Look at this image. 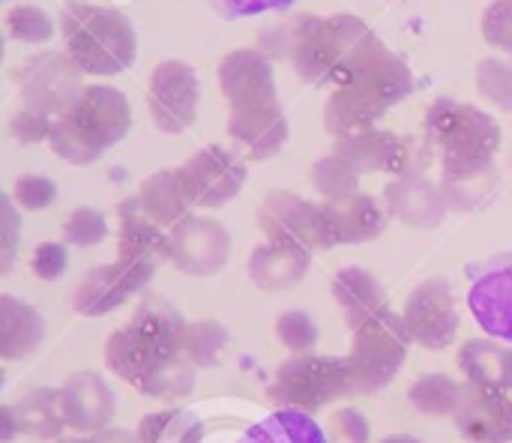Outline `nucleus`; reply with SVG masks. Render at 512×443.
<instances>
[{"mask_svg": "<svg viewBox=\"0 0 512 443\" xmlns=\"http://www.w3.org/2000/svg\"><path fill=\"white\" fill-rule=\"evenodd\" d=\"M186 318L162 297H147L126 327L105 342V366L150 399L177 402L195 390V366L186 360Z\"/></svg>", "mask_w": 512, "mask_h": 443, "instance_id": "obj_1", "label": "nucleus"}, {"mask_svg": "<svg viewBox=\"0 0 512 443\" xmlns=\"http://www.w3.org/2000/svg\"><path fill=\"white\" fill-rule=\"evenodd\" d=\"M132 126L129 99L117 87L90 84L75 102L51 120L48 144L69 165H93L108 147L126 138Z\"/></svg>", "mask_w": 512, "mask_h": 443, "instance_id": "obj_2", "label": "nucleus"}, {"mask_svg": "<svg viewBox=\"0 0 512 443\" xmlns=\"http://www.w3.org/2000/svg\"><path fill=\"white\" fill-rule=\"evenodd\" d=\"M60 36L66 54L84 75H117L135 63L138 39L132 21L111 9L84 0L66 3L60 12Z\"/></svg>", "mask_w": 512, "mask_h": 443, "instance_id": "obj_3", "label": "nucleus"}, {"mask_svg": "<svg viewBox=\"0 0 512 443\" xmlns=\"http://www.w3.org/2000/svg\"><path fill=\"white\" fill-rule=\"evenodd\" d=\"M369 33H372V27L351 12H336V15L300 12V15H294L288 63L294 66V72L303 84L333 87L339 66L345 63L351 48Z\"/></svg>", "mask_w": 512, "mask_h": 443, "instance_id": "obj_4", "label": "nucleus"}, {"mask_svg": "<svg viewBox=\"0 0 512 443\" xmlns=\"http://www.w3.org/2000/svg\"><path fill=\"white\" fill-rule=\"evenodd\" d=\"M423 135L435 147L441 165H471L495 159L501 147L498 120L453 96H438L423 117Z\"/></svg>", "mask_w": 512, "mask_h": 443, "instance_id": "obj_5", "label": "nucleus"}, {"mask_svg": "<svg viewBox=\"0 0 512 443\" xmlns=\"http://www.w3.org/2000/svg\"><path fill=\"white\" fill-rule=\"evenodd\" d=\"M264 396L276 411H300L315 417L324 408L351 399L354 390L342 357L309 351V354H291L276 369Z\"/></svg>", "mask_w": 512, "mask_h": 443, "instance_id": "obj_6", "label": "nucleus"}, {"mask_svg": "<svg viewBox=\"0 0 512 443\" xmlns=\"http://www.w3.org/2000/svg\"><path fill=\"white\" fill-rule=\"evenodd\" d=\"M411 336L402 324V315L384 309L351 330V351L345 357V369L351 378L354 396H375L396 381L402 372Z\"/></svg>", "mask_w": 512, "mask_h": 443, "instance_id": "obj_7", "label": "nucleus"}, {"mask_svg": "<svg viewBox=\"0 0 512 443\" xmlns=\"http://www.w3.org/2000/svg\"><path fill=\"white\" fill-rule=\"evenodd\" d=\"M333 87H351L390 111L414 93L417 81L411 66L393 48H387L381 36L369 33L351 48V54L336 72Z\"/></svg>", "mask_w": 512, "mask_h": 443, "instance_id": "obj_8", "label": "nucleus"}, {"mask_svg": "<svg viewBox=\"0 0 512 443\" xmlns=\"http://www.w3.org/2000/svg\"><path fill=\"white\" fill-rule=\"evenodd\" d=\"M258 228L270 243L297 246L312 255L333 249L327 240L321 204H312L288 189H273L264 195L258 207Z\"/></svg>", "mask_w": 512, "mask_h": 443, "instance_id": "obj_9", "label": "nucleus"}, {"mask_svg": "<svg viewBox=\"0 0 512 443\" xmlns=\"http://www.w3.org/2000/svg\"><path fill=\"white\" fill-rule=\"evenodd\" d=\"M177 171H180V180L186 186L192 207H201V210H216L234 201L243 192L246 174H249L243 156H237L234 150L222 144L201 147Z\"/></svg>", "mask_w": 512, "mask_h": 443, "instance_id": "obj_10", "label": "nucleus"}, {"mask_svg": "<svg viewBox=\"0 0 512 443\" xmlns=\"http://www.w3.org/2000/svg\"><path fill=\"white\" fill-rule=\"evenodd\" d=\"M231 258V234L210 216H186L168 228V261L192 279H210L225 270Z\"/></svg>", "mask_w": 512, "mask_h": 443, "instance_id": "obj_11", "label": "nucleus"}, {"mask_svg": "<svg viewBox=\"0 0 512 443\" xmlns=\"http://www.w3.org/2000/svg\"><path fill=\"white\" fill-rule=\"evenodd\" d=\"M81 75L84 72L78 69V63L63 51H45L27 57V63L18 72V90L24 108H33L54 120L84 90Z\"/></svg>", "mask_w": 512, "mask_h": 443, "instance_id": "obj_12", "label": "nucleus"}, {"mask_svg": "<svg viewBox=\"0 0 512 443\" xmlns=\"http://www.w3.org/2000/svg\"><path fill=\"white\" fill-rule=\"evenodd\" d=\"M402 324L414 345L426 351H447L459 336V306L447 279L420 282L402 309Z\"/></svg>", "mask_w": 512, "mask_h": 443, "instance_id": "obj_13", "label": "nucleus"}, {"mask_svg": "<svg viewBox=\"0 0 512 443\" xmlns=\"http://www.w3.org/2000/svg\"><path fill=\"white\" fill-rule=\"evenodd\" d=\"M201 105V84L189 63L183 60H162L150 72L147 87V108L153 117V126L165 135L186 132Z\"/></svg>", "mask_w": 512, "mask_h": 443, "instance_id": "obj_14", "label": "nucleus"}, {"mask_svg": "<svg viewBox=\"0 0 512 443\" xmlns=\"http://www.w3.org/2000/svg\"><path fill=\"white\" fill-rule=\"evenodd\" d=\"M468 309L489 339L512 345V252L471 267Z\"/></svg>", "mask_w": 512, "mask_h": 443, "instance_id": "obj_15", "label": "nucleus"}, {"mask_svg": "<svg viewBox=\"0 0 512 443\" xmlns=\"http://www.w3.org/2000/svg\"><path fill=\"white\" fill-rule=\"evenodd\" d=\"M153 273H156L153 267L126 264V261L99 264L75 288L72 309L84 318H105L120 306H126L135 294H141L150 285Z\"/></svg>", "mask_w": 512, "mask_h": 443, "instance_id": "obj_16", "label": "nucleus"}, {"mask_svg": "<svg viewBox=\"0 0 512 443\" xmlns=\"http://www.w3.org/2000/svg\"><path fill=\"white\" fill-rule=\"evenodd\" d=\"M228 135L252 162H264V159L279 156L282 147L288 144V135H291V126H288V117H285L279 96L261 99V102L231 105Z\"/></svg>", "mask_w": 512, "mask_h": 443, "instance_id": "obj_17", "label": "nucleus"}, {"mask_svg": "<svg viewBox=\"0 0 512 443\" xmlns=\"http://www.w3.org/2000/svg\"><path fill=\"white\" fill-rule=\"evenodd\" d=\"M384 210L390 219L417 228V231H435L450 216L447 198L441 186L429 174H408L393 177L381 192Z\"/></svg>", "mask_w": 512, "mask_h": 443, "instance_id": "obj_18", "label": "nucleus"}, {"mask_svg": "<svg viewBox=\"0 0 512 443\" xmlns=\"http://www.w3.org/2000/svg\"><path fill=\"white\" fill-rule=\"evenodd\" d=\"M453 426L471 443H512V396L462 381Z\"/></svg>", "mask_w": 512, "mask_h": 443, "instance_id": "obj_19", "label": "nucleus"}, {"mask_svg": "<svg viewBox=\"0 0 512 443\" xmlns=\"http://www.w3.org/2000/svg\"><path fill=\"white\" fill-rule=\"evenodd\" d=\"M57 390H60V411L66 429H72L75 435H93L114 423L117 396L102 375L75 372Z\"/></svg>", "mask_w": 512, "mask_h": 443, "instance_id": "obj_20", "label": "nucleus"}, {"mask_svg": "<svg viewBox=\"0 0 512 443\" xmlns=\"http://www.w3.org/2000/svg\"><path fill=\"white\" fill-rule=\"evenodd\" d=\"M321 213H324V228H327V240L333 249L372 243L387 231V222H390L384 201L366 192H357L342 201H321Z\"/></svg>", "mask_w": 512, "mask_h": 443, "instance_id": "obj_21", "label": "nucleus"}, {"mask_svg": "<svg viewBox=\"0 0 512 443\" xmlns=\"http://www.w3.org/2000/svg\"><path fill=\"white\" fill-rule=\"evenodd\" d=\"M219 90L228 99V105H243V102H261V99H276V75L273 63L258 51V48H237L219 60L216 69Z\"/></svg>", "mask_w": 512, "mask_h": 443, "instance_id": "obj_22", "label": "nucleus"}, {"mask_svg": "<svg viewBox=\"0 0 512 443\" xmlns=\"http://www.w3.org/2000/svg\"><path fill=\"white\" fill-rule=\"evenodd\" d=\"M309 267H312V252L267 240L249 255L246 273L258 291L276 294V291H288V288L300 285L306 279Z\"/></svg>", "mask_w": 512, "mask_h": 443, "instance_id": "obj_23", "label": "nucleus"}, {"mask_svg": "<svg viewBox=\"0 0 512 443\" xmlns=\"http://www.w3.org/2000/svg\"><path fill=\"white\" fill-rule=\"evenodd\" d=\"M498 168L495 159L471 165H441V192L450 213H477L498 195Z\"/></svg>", "mask_w": 512, "mask_h": 443, "instance_id": "obj_24", "label": "nucleus"}, {"mask_svg": "<svg viewBox=\"0 0 512 443\" xmlns=\"http://www.w3.org/2000/svg\"><path fill=\"white\" fill-rule=\"evenodd\" d=\"M120 243H117V261L126 264H141V267H159L162 261H168V234L153 225L141 207H138V195L126 198L120 207Z\"/></svg>", "mask_w": 512, "mask_h": 443, "instance_id": "obj_25", "label": "nucleus"}, {"mask_svg": "<svg viewBox=\"0 0 512 443\" xmlns=\"http://www.w3.org/2000/svg\"><path fill=\"white\" fill-rule=\"evenodd\" d=\"M456 366L474 387L512 396V345L498 339H471L459 348Z\"/></svg>", "mask_w": 512, "mask_h": 443, "instance_id": "obj_26", "label": "nucleus"}, {"mask_svg": "<svg viewBox=\"0 0 512 443\" xmlns=\"http://www.w3.org/2000/svg\"><path fill=\"white\" fill-rule=\"evenodd\" d=\"M333 300L342 309L348 330H354L363 321H369L372 315L390 309L384 285L378 282L375 273H369L363 267H342L333 276Z\"/></svg>", "mask_w": 512, "mask_h": 443, "instance_id": "obj_27", "label": "nucleus"}, {"mask_svg": "<svg viewBox=\"0 0 512 443\" xmlns=\"http://www.w3.org/2000/svg\"><path fill=\"white\" fill-rule=\"evenodd\" d=\"M45 339V318L30 303L0 294V360H24Z\"/></svg>", "mask_w": 512, "mask_h": 443, "instance_id": "obj_28", "label": "nucleus"}, {"mask_svg": "<svg viewBox=\"0 0 512 443\" xmlns=\"http://www.w3.org/2000/svg\"><path fill=\"white\" fill-rule=\"evenodd\" d=\"M138 207L159 228H174L180 219H186L192 210V201L186 195L180 171L165 168V171L150 174L138 189Z\"/></svg>", "mask_w": 512, "mask_h": 443, "instance_id": "obj_29", "label": "nucleus"}, {"mask_svg": "<svg viewBox=\"0 0 512 443\" xmlns=\"http://www.w3.org/2000/svg\"><path fill=\"white\" fill-rule=\"evenodd\" d=\"M396 135L387 129H363L345 138H336L333 153L348 162L360 177L366 174H393V153H396Z\"/></svg>", "mask_w": 512, "mask_h": 443, "instance_id": "obj_30", "label": "nucleus"}, {"mask_svg": "<svg viewBox=\"0 0 512 443\" xmlns=\"http://www.w3.org/2000/svg\"><path fill=\"white\" fill-rule=\"evenodd\" d=\"M384 114H387V108H381L369 96H363L351 87H333V93L327 96V105H324V129L336 141V138L378 126V120Z\"/></svg>", "mask_w": 512, "mask_h": 443, "instance_id": "obj_31", "label": "nucleus"}, {"mask_svg": "<svg viewBox=\"0 0 512 443\" xmlns=\"http://www.w3.org/2000/svg\"><path fill=\"white\" fill-rule=\"evenodd\" d=\"M12 408H15L21 435L51 443L57 441V438H63L66 420H63V411H60V390L36 387L27 396H21Z\"/></svg>", "mask_w": 512, "mask_h": 443, "instance_id": "obj_32", "label": "nucleus"}, {"mask_svg": "<svg viewBox=\"0 0 512 443\" xmlns=\"http://www.w3.org/2000/svg\"><path fill=\"white\" fill-rule=\"evenodd\" d=\"M240 443H330L327 432L315 423L312 414L300 411H273L261 423L249 426Z\"/></svg>", "mask_w": 512, "mask_h": 443, "instance_id": "obj_33", "label": "nucleus"}, {"mask_svg": "<svg viewBox=\"0 0 512 443\" xmlns=\"http://www.w3.org/2000/svg\"><path fill=\"white\" fill-rule=\"evenodd\" d=\"M462 399V381L447 372H426L408 387V405L423 417H453Z\"/></svg>", "mask_w": 512, "mask_h": 443, "instance_id": "obj_34", "label": "nucleus"}, {"mask_svg": "<svg viewBox=\"0 0 512 443\" xmlns=\"http://www.w3.org/2000/svg\"><path fill=\"white\" fill-rule=\"evenodd\" d=\"M228 330L219 324V321H189L186 324V336H183V351H186V360L195 366V369H213L222 363V354L228 351Z\"/></svg>", "mask_w": 512, "mask_h": 443, "instance_id": "obj_35", "label": "nucleus"}, {"mask_svg": "<svg viewBox=\"0 0 512 443\" xmlns=\"http://www.w3.org/2000/svg\"><path fill=\"white\" fill-rule=\"evenodd\" d=\"M309 183L321 195V201H342V198H351L360 192V174L348 162H342L336 153L321 156L312 165Z\"/></svg>", "mask_w": 512, "mask_h": 443, "instance_id": "obj_36", "label": "nucleus"}, {"mask_svg": "<svg viewBox=\"0 0 512 443\" xmlns=\"http://www.w3.org/2000/svg\"><path fill=\"white\" fill-rule=\"evenodd\" d=\"M477 90L486 102L512 114V60L507 57H483L474 69Z\"/></svg>", "mask_w": 512, "mask_h": 443, "instance_id": "obj_37", "label": "nucleus"}, {"mask_svg": "<svg viewBox=\"0 0 512 443\" xmlns=\"http://www.w3.org/2000/svg\"><path fill=\"white\" fill-rule=\"evenodd\" d=\"M276 339L291 351V354H309L315 351L318 339H321V330L315 324V318L303 309H291V312H282L276 318Z\"/></svg>", "mask_w": 512, "mask_h": 443, "instance_id": "obj_38", "label": "nucleus"}, {"mask_svg": "<svg viewBox=\"0 0 512 443\" xmlns=\"http://www.w3.org/2000/svg\"><path fill=\"white\" fill-rule=\"evenodd\" d=\"M105 234H108V222H105V216L99 213V210H93V207H78V210H72V216L63 222V240L69 243V246H96V243H102L105 240Z\"/></svg>", "mask_w": 512, "mask_h": 443, "instance_id": "obj_39", "label": "nucleus"}, {"mask_svg": "<svg viewBox=\"0 0 512 443\" xmlns=\"http://www.w3.org/2000/svg\"><path fill=\"white\" fill-rule=\"evenodd\" d=\"M6 27H9V36L21 39V42H48L51 33H54V24L51 18L39 9V6H15L9 15H6Z\"/></svg>", "mask_w": 512, "mask_h": 443, "instance_id": "obj_40", "label": "nucleus"}, {"mask_svg": "<svg viewBox=\"0 0 512 443\" xmlns=\"http://www.w3.org/2000/svg\"><path fill=\"white\" fill-rule=\"evenodd\" d=\"M483 39L512 60V0H492L480 21Z\"/></svg>", "mask_w": 512, "mask_h": 443, "instance_id": "obj_41", "label": "nucleus"}, {"mask_svg": "<svg viewBox=\"0 0 512 443\" xmlns=\"http://www.w3.org/2000/svg\"><path fill=\"white\" fill-rule=\"evenodd\" d=\"M57 198V186L51 177H42V174H21L12 186V201L15 207L27 210V213H36V210H45L51 207Z\"/></svg>", "mask_w": 512, "mask_h": 443, "instance_id": "obj_42", "label": "nucleus"}, {"mask_svg": "<svg viewBox=\"0 0 512 443\" xmlns=\"http://www.w3.org/2000/svg\"><path fill=\"white\" fill-rule=\"evenodd\" d=\"M327 441L330 443H369L372 441V426L369 420L351 408V405H342L330 414V423H327Z\"/></svg>", "mask_w": 512, "mask_h": 443, "instance_id": "obj_43", "label": "nucleus"}, {"mask_svg": "<svg viewBox=\"0 0 512 443\" xmlns=\"http://www.w3.org/2000/svg\"><path fill=\"white\" fill-rule=\"evenodd\" d=\"M18 240H21V216L12 198L0 195V276H6L15 267L18 258Z\"/></svg>", "mask_w": 512, "mask_h": 443, "instance_id": "obj_44", "label": "nucleus"}, {"mask_svg": "<svg viewBox=\"0 0 512 443\" xmlns=\"http://www.w3.org/2000/svg\"><path fill=\"white\" fill-rule=\"evenodd\" d=\"M66 267H69V252L63 243H39L30 258V270L42 282H57L66 273Z\"/></svg>", "mask_w": 512, "mask_h": 443, "instance_id": "obj_45", "label": "nucleus"}, {"mask_svg": "<svg viewBox=\"0 0 512 443\" xmlns=\"http://www.w3.org/2000/svg\"><path fill=\"white\" fill-rule=\"evenodd\" d=\"M48 129H51V117L33 111V108H18L9 120V132L15 141L21 144H39L48 141Z\"/></svg>", "mask_w": 512, "mask_h": 443, "instance_id": "obj_46", "label": "nucleus"}, {"mask_svg": "<svg viewBox=\"0 0 512 443\" xmlns=\"http://www.w3.org/2000/svg\"><path fill=\"white\" fill-rule=\"evenodd\" d=\"M294 3L297 0H213V6L222 18H249V15H261V12H285Z\"/></svg>", "mask_w": 512, "mask_h": 443, "instance_id": "obj_47", "label": "nucleus"}, {"mask_svg": "<svg viewBox=\"0 0 512 443\" xmlns=\"http://www.w3.org/2000/svg\"><path fill=\"white\" fill-rule=\"evenodd\" d=\"M54 443H141L138 441V432H129V429H102V432H93V435H78V438H57Z\"/></svg>", "mask_w": 512, "mask_h": 443, "instance_id": "obj_48", "label": "nucleus"}, {"mask_svg": "<svg viewBox=\"0 0 512 443\" xmlns=\"http://www.w3.org/2000/svg\"><path fill=\"white\" fill-rule=\"evenodd\" d=\"M18 435H21V429H18L15 408L12 405H0V443L15 441Z\"/></svg>", "mask_w": 512, "mask_h": 443, "instance_id": "obj_49", "label": "nucleus"}, {"mask_svg": "<svg viewBox=\"0 0 512 443\" xmlns=\"http://www.w3.org/2000/svg\"><path fill=\"white\" fill-rule=\"evenodd\" d=\"M381 443H423L420 438H414V435H387Z\"/></svg>", "mask_w": 512, "mask_h": 443, "instance_id": "obj_50", "label": "nucleus"}, {"mask_svg": "<svg viewBox=\"0 0 512 443\" xmlns=\"http://www.w3.org/2000/svg\"><path fill=\"white\" fill-rule=\"evenodd\" d=\"M3 381H6V372H3V366H0V390H3Z\"/></svg>", "mask_w": 512, "mask_h": 443, "instance_id": "obj_51", "label": "nucleus"}, {"mask_svg": "<svg viewBox=\"0 0 512 443\" xmlns=\"http://www.w3.org/2000/svg\"><path fill=\"white\" fill-rule=\"evenodd\" d=\"M3 51H6V42H3V36H0V60H3Z\"/></svg>", "mask_w": 512, "mask_h": 443, "instance_id": "obj_52", "label": "nucleus"}, {"mask_svg": "<svg viewBox=\"0 0 512 443\" xmlns=\"http://www.w3.org/2000/svg\"><path fill=\"white\" fill-rule=\"evenodd\" d=\"M138 441H141V443H153V441H150V438H147V435H138Z\"/></svg>", "mask_w": 512, "mask_h": 443, "instance_id": "obj_53", "label": "nucleus"}, {"mask_svg": "<svg viewBox=\"0 0 512 443\" xmlns=\"http://www.w3.org/2000/svg\"><path fill=\"white\" fill-rule=\"evenodd\" d=\"M0 3H3V0H0Z\"/></svg>", "mask_w": 512, "mask_h": 443, "instance_id": "obj_54", "label": "nucleus"}, {"mask_svg": "<svg viewBox=\"0 0 512 443\" xmlns=\"http://www.w3.org/2000/svg\"><path fill=\"white\" fill-rule=\"evenodd\" d=\"M0 195H3V192H0Z\"/></svg>", "mask_w": 512, "mask_h": 443, "instance_id": "obj_55", "label": "nucleus"}, {"mask_svg": "<svg viewBox=\"0 0 512 443\" xmlns=\"http://www.w3.org/2000/svg\"><path fill=\"white\" fill-rule=\"evenodd\" d=\"M510 165H512V162H510Z\"/></svg>", "mask_w": 512, "mask_h": 443, "instance_id": "obj_56", "label": "nucleus"}]
</instances>
